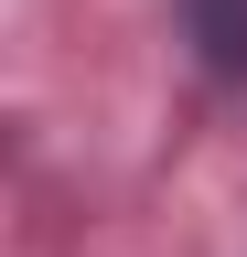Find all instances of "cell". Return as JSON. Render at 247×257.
I'll return each instance as SVG.
<instances>
[{
    "instance_id": "cell-1",
    "label": "cell",
    "mask_w": 247,
    "mask_h": 257,
    "mask_svg": "<svg viewBox=\"0 0 247 257\" xmlns=\"http://www.w3.org/2000/svg\"><path fill=\"white\" fill-rule=\"evenodd\" d=\"M194 32L226 75H247V0H194Z\"/></svg>"
}]
</instances>
